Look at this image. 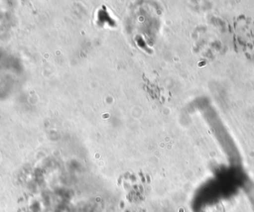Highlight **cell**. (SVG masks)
I'll return each mask as SVG.
<instances>
[{"mask_svg": "<svg viewBox=\"0 0 254 212\" xmlns=\"http://www.w3.org/2000/svg\"><path fill=\"white\" fill-rule=\"evenodd\" d=\"M235 41L239 51L249 56L254 55V23L245 16L235 22Z\"/></svg>", "mask_w": 254, "mask_h": 212, "instance_id": "6da1fadb", "label": "cell"}]
</instances>
